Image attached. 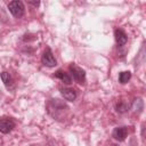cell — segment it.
I'll list each match as a JSON object with an SVG mask.
<instances>
[{
	"label": "cell",
	"mask_w": 146,
	"mask_h": 146,
	"mask_svg": "<svg viewBox=\"0 0 146 146\" xmlns=\"http://www.w3.org/2000/svg\"><path fill=\"white\" fill-rule=\"evenodd\" d=\"M128 108H129V106H128L124 102H120V103H117V105H116V111H117L119 113H124V112L128 111Z\"/></svg>",
	"instance_id": "8fae6325"
},
{
	"label": "cell",
	"mask_w": 146,
	"mask_h": 146,
	"mask_svg": "<svg viewBox=\"0 0 146 146\" xmlns=\"http://www.w3.org/2000/svg\"><path fill=\"white\" fill-rule=\"evenodd\" d=\"M128 136V129L127 127H117L113 130V137L115 140L123 141Z\"/></svg>",
	"instance_id": "5b68a950"
},
{
	"label": "cell",
	"mask_w": 146,
	"mask_h": 146,
	"mask_svg": "<svg viewBox=\"0 0 146 146\" xmlns=\"http://www.w3.org/2000/svg\"><path fill=\"white\" fill-rule=\"evenodd\" d=\"M29 3H32V5H34V6H39V2L36 1V2H32V1H29Z\"/></svg>",
	"instance_id": "7c38bea8"
},
{
	"label": "cell",
	"mask_w": 146,
	"mask_h": 146,
	"mask_svg": "<svg viewBox=\"0 0 146 146\" xmlns=\"http://www.w3.org/2000/svg\"><path fill=\"white\" fill-rule=\"evenodd\" d=\"M55 76H56L57 79H59L60 81H63L64 83H66V84H70V83L72 82V79H71L70 74L66 73V72H64L63 70H58V71L55 73Z\"/></svg>",
	"instance_id": "9c48e42d"
},
{
	"label": "cell",
	"mask_w": 146,
	"mask_h": 146,
	"mask_svg": "<svg viewBox=\"0 0 146 146\" xmlns=\"http://www.w3.org/2000/svg\"><path fill=\"white\" fill-rule=\"evenodd\" d=\"M70 71H71L72 75H73V78H74V80L76 82H79V83H83L84 82V80H86V72L81 67L76 66L75 64H72V65H70Z\"/></svg>",
	"instance_id": "7a4b0ae2"
},
{
	"label": "cell",
	"mask_w": 146,
	"mask_h": 146,
	"mask_svg": "<svg viewBox=\"0 0 146 146\" xmlns=\"http://www.w3.org/2000/svg\"><path fill=\"white\" fill-rule=\"evenodd\" d=\"M8 9H9V11L11 13V15L14 17L18 18V17H22L24 15V9L25 8H24V5H23L22 1L14 0V1H10L8 3Z\"/></svg>",
	"instance_id": "6da1fadb"
},
{
	"label": "cell",
	"mask_w": 146,
	"mask_h": 146,
	"mask_svg": "<svg viewBox=\"0 0 146 146\" xmlns=\"http://www.w3.org/2000/svg\"><path fill=\"white\" fill-rule=\"evenodd\" d=\"M114 36H115V41H116V43H117L119 46H123V44L127 43V40H128L127 34H125L122 30H120V29L115 30V32H114Z\"/></svg>",
	"instance_id": "52a82bcc"
},
{
	"label": "cell",
	"mask_w": 146,
	"mask_h": 146,
	"mask_svg": "<svg viewBox=\"0 0 146 146\" xmlns=\"http://www.w3.org/2000/svg\"><path fill=\"white\" fill-rule=\"evenodd\" d=\"M60 92L63 95V97L68 100V102H73L75 98H76V92L73 90V89H70V88H64V89H60Z\"/></svg>",
	"instance_id": "ba28073f"
},
{
	"label": "cell",
	"mask_w": 146,
	"mask_h": 146,
	"mask_svg": "<svg viewBox=\"0 0 146 146\" xmlns=\"http://www.w3.org/2000/svg\"><path fill=\"white\" fill-rule=\"evenodd\" d=\"M0 76H1V80H2V82H3V84H5V87H6L8 90H13V89L15 88L14 80L11 79V76L9 75V73L2 72V73L0 74Z\"/></svg>",
	"instance_id": "8992f818"
},
{
	"label": "cell",
	"mask_w": 146,
	"mask_h": 146,
	"mask_svg": "<svg viewBox=\"0 0 146 146\" xmlns=\"http://www.w3.org/2000/svg\"><path fill=\"white\" fill-rule=\"evenodd\" d=\"M130 78H131V73H130L129 71H124V72H121V73H120V75H119V81H120V83L124 84V83H127V82L130 80Z\"/></svg>",
	"instance_id": "30bf717a"
},
{
	"label": "cell",
	"mask_w": 146,
	"mask_h": 146,
	"mask_svg": "<svg viewBox=\"0 0 146 146\" xmlns=\"http://www.w3.org/2000/svg\"><path fill=\"white\" fill-rule=\"evenodd\" d=\"M41 62H42V64L44 66H48V67H54L57 64V62H56V59H55V57H54L50 48H47L43 51L42 57H41Z\"/></svg>",
	"instance_id": "3957f363"
},
{
	"label": "cell",
	"mask_w": 146,
	"mask_h": 146,
	"mask_svg": "<svg viewBox=\"0 0 146 146\" xmlns=\"http://www.w3.org/2000/svg\"><path fill=\"white\" fill-rule=\"evenodd\" d=\"M14 128H15V122L11 119H8V117L0 119V132L9 133Z\"/></svg>",
	"instance_id": "277c9868"
}]
</instances>
